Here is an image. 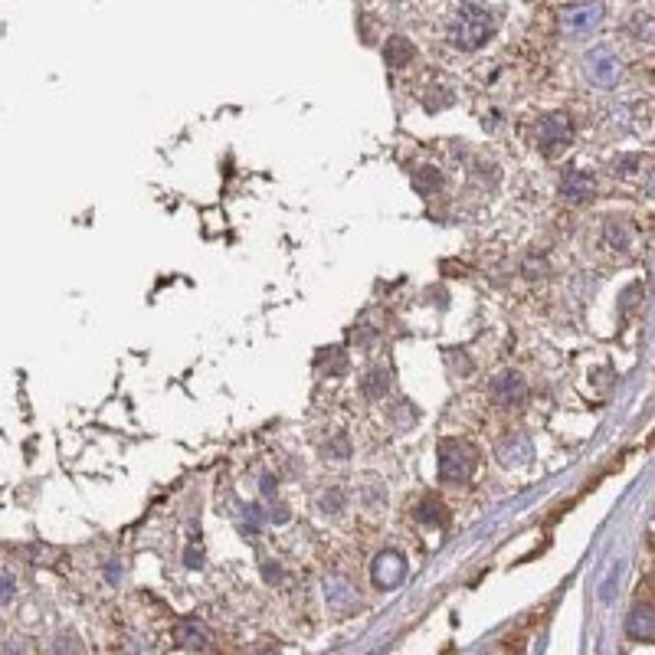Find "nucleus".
I'll use <instances>...</instances> for the list:
<instances>
[{"label": "nucleus", "instance_id": "0eeeda50", "mask_svg": "<svg viewBox=\"0 0 655 655\" xmlns=\"http://www.w3.org/2000/svg\"><path fill=\"white\" fill-rule=\"evenodd\" d=\"M492 397L498 407H521L524 400H528V387H524V380L518 374H502L492 384Z\"/></svg>", "mask_w": 655, "mask_h": 655}, {"label": "nucleus", "instance_id": "1a4fd4ad", "mask_svg": "<svg viewBox=\"0 0 655 655\" xmlns=\"http://www.w3.org/2000/svg\"><path fill=\"white\" fill-rule=\"evenodd\" d=\"M498 456H502V462L505 466H511V462H528L531 459V439L528 436H521V433H515V436H508L502 446H498Z\"/></svg>", "mask_w": 655, "mask_h": 655}, {"label": "nucleus", "instance_id": "f8f14e48", "mask_svg": "<svg viewBox=\"0 0 655 655\" xmlns=\"http://www.w3.org/2000/svg\"><path fill=\"white\" fill-rule=\"evenodd\" d=\"M439 184H443V174L436 168H420L413 174V187L420 190V194H433V190H439Z\"/></svg>", "mask_w": 655, "mask_h": 655}, {"label": "nucleus", "instance_id": "7ed1b4c3", "mask_svg": "<svg viewBox=\"0 0 655 655\" xmlns=\"http://www.w3.org/2000/svg\"><path fill=\"white\" fill-rule=\"evenodd\" d=\"M570 138H574V125H570V118L567 115H547L541 128H538V148L547 154V158H554V154H561L567 145H570Z\"/></svg>", "mask_w": 655, "mask_h": 655}, {"label": "nucleus", "instance_id": "dca6fc26", "mask_svg": "<svg viewBox=\"0 0 655 655\" xmlns=\"http://www.w3.org/2000/svg\"><path fill=\"white\" fill-rule=\"evenodd\" d=\"M524 649V636L515 633V636H505V639H498V646L492 649V655H518Z\"/></svg>", "mask_w": 655, "mask_h": 655}, {"label": "nucleus", "instance_id": "f257e3e1", "mask_svg": "<svg viewBox=\"0 0 655 655\" xmlns=\"http://www.w3.org/2000/svg\"><path fill=\"white\" fill-rule=\"evenodd\" d=\"M495 30H498L495 14H488V10L479 7V4H459L456 14H452V20H449L446 37H449L452 46H456V50L472 53V50H479V46H485L488 40H492Z\"/></svg>", "mask_w": 655, "mask_h": 655}, {"label": "nucleus", "instance_id": "9b49d317", "mask_svg": "<svg viewBox=\"0 0 655 655\" xmlns=\"http://www.w3.org/2000/svg\"><path fill=\"white\" fill-rule=\"evenodd\" d=\"M629 633H633L636 639L642 642H652V610L646 606V610H636L633 619H629Z\"/></svg>", "mask_w": 655, "mask_h": 655}, {"label": "nucleus", "instance_id": "f3484780", "mask_svg": "<svg viewBox=\"0 0 655 655\" xmlns=\"http://www.w3.org/2000/svg\"><path fill=\"white\" fill-rule=\"evenodd\" d=\"M14 587H17V583L10 580V577L0 580V600H10V593H14Z\"/></svg>", "mask_w": 655, "mask_h": 655}, {"label": "nucleus", "instance_id": "f03ea898", "mask_svg": "<svg viewBox=\"0 0 655 655\" xmlns=\"http://www.w3.org/2000/svg\"><path fill=\"white\" fill-rule=\"evenodd\" d=\"M475 472V449L459 439H446L439 446V479L443 482H466Z\"/></svg>", "mask_w": 655, "mask_h": 655}, {"label": "nucleus", "instance_id": "39448f33", "mask_svg": "<svg viewBox=\"0 0 655 655\" xmlns=\"http://www.w3.org/2000/svg\"><path fill=\"white\" fill-rule=\"evenodd\" d=\"M587 76L597 82V86H616L619 79V56L610 46H593L587 56Z\"/></svg>", "mask_w": 655, "mask_h": 655}, {"label": "nucleus", "instance_id": "2eb2a0df", "mask_svg": "<svg viewBox=\"0 0 655 655\" xmlns=\"http://www.w3.org/2000/svg\"><path fill=\"white\" fill-rule=\"evenodd\" d=\"M181 642L187 649H207V633H204V626H197V623H184L181 626Z\"/></svg>", "mask_w": 655, "mask_h": 655}, {"label": "nucleus", "instance_id": "423d86ee", "mask_svg": "<svg viewBox=\"0 0 655 655\" xmlns=\"http://www.w3.org/2000/svg\"><path fill=\"white\" fill-rule=\"evenodd\" d=\"M403 577H407V561L397 554V551H384V554H377V561H374V583L380 590H393V587H400Z\"/></svg>", "mask_w": 655, "mask_h": 655}, {"label": "nucleus", "instance_id": "4468645a", "mask_svg": "<svg viewBox=\"0 0 655 655\" xmlns=\"http://www.w3.org/2000/svg\"><path fill=\"white\" fill-rule=\"evenodd\" d=\"M606 240H610V246H616V249H629V243H633V230H629L626 223L610 220L606 223Z\"/></svg>", "mask_w": 655, "mask_h": 655}, {"label": "nucleus", "instance_id": "ddd939ff", "mask_svg": "<svg viewBox=\"0 0 655 655\" xmlns=\"http://www.w3.org/2000/svg\"><path fill=\"white\" fill-rule=\"evenodd\" d=\"M361 390H364L367 400H380L387 393V374L384 371H371L361 380Z\"/></svg>", "mask_w": 655, "mask_h": 655}, {"label": "nucleus", "instance_id": "9d476101", "mask_svg": "<svg viewBox=\"0 0 655 655\" xmlns=\"http://www.w3.org/2000/svg\"><path fill=\"white\" fill-rule=\"evenodd\" d=\"M413 56H416L413 43L403 40V37H390L387 46H384V59H387V66H393V69H403Z\"/></svg>", "mask_w": 655, "mask_h": 655}, {"label": "nucleus", "instance_id": "6e6552de", "mask_svg": "<svg viewBox=\"0 0 655 655\" xmlns=\"http://www.w3.org/2000/svg\"><path fill=\"white\" fill-rule=\"evenodd\" d=\"M561 194L567 200H574V204H580V200H590L593 197V177L583 174V171H567L564 181H561Z\"/></svg>", "mask_w": 655, "mask_h": 655}, {"label": "nucleus", "instance_id": "20e7f679", "mask_svg": "<svg viewBox=\"0 0 655 655\" xmlns=\"http://www.w3.org/2000/svg\"><path fill=\"white\" fill-rule=\"evenodd\" d=\"M603 20V7L600 4H574L561 14V27L570 37H587L590 30H597Z\"/></svg>", "mask_w": 655, "mask_h": 655}]
</instances>
